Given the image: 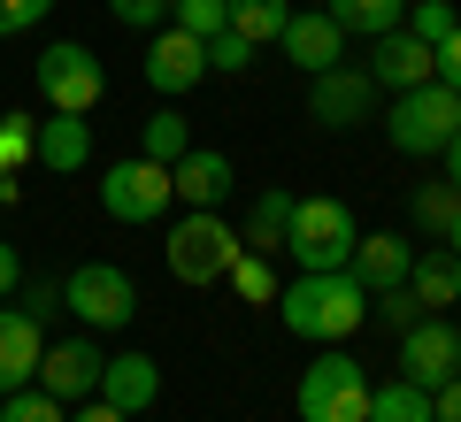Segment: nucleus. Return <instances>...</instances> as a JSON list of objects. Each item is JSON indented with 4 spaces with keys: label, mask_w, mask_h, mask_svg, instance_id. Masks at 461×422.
I'll return each instance as SVG.
<instances>
[{
    "label": "nucleus",
    "mask_w": 461,
    "mask_h": 422,
    "mask_svg": "<svg viewBox=\"0 0 461 422\" xmlns=\"http://www.w3.org/2000/svg\"><path fill=\"white\" fill-rule=\"evenodd\" d=\"M39 354H47V323H32L23 308H0V400L39 376Z\"/></svg>",
    "instance_id": "a211bd4d"
},
{
    "label": "nucleus",
    "mask_w": 461,
    "mask_h": 422,
    "mask_svg": "<svg viewBox=\"0 0 461 422\" xmlns=\"http://www.w3.org/2000/svg\"><path fill=\"white\" fill-rule=\"evenodd\" d=\"M277 315H285V330L308 338V346H346L369 323V292L346 269H300L293 284H277Z\"/></svg>",
    "instance_id": "f257e3e1"
},
{
    "label": "nucleus",
    "mask_w": 461,
    "mask_h": 422,
    "mask_svg": "<svg viewBox=\"0 0 461 422\" xmlns=\"http://www.w3.org/2000/svg\"><path fill=\"white\" fill-rule=\"evenodd\" d=\"M200 77H208V47H200L193 31H177V23H162V31L147 39V85L162 100H177V93H193Z\"/></svg>",
    "instance_id": "ddd939ff"
},
{
    "label": "nucleus",
    "mask_w": 461,
    "mask_h": 422,
    "mask_svg": "<svg viewBox=\"0 0 461 422\" xmlns=\"http://www.w3.org/2000/svg\"><path fill=\"white\" fill-rule=\"evenodd\" d=\"M454 130H461V93H454V85H438V77L384 100V139H393L400 154H415V162H423V154H446Z\"/></svg>",
    "instance_id": "7ed1b4c3"
},
{
    "label": "nucleus",
    "mask_w": 461,
    "mask_h": 422,
    "mask_svg": "<svg viewBox=\"0 0 461 422\" xmlns=\"http://www.w3.org/2000/svg\"><path fill=\"white\" fill-rule=\"evenodd\" d=\"M0 422H69V407L54 400V391L23 384V391H8V400H0Z\"/></svg>",
    "instance_id": "c85d7f7f"
},
{
    "label": "nucleus",
    "mask_w": 461,
    "mask_h": 422,
    "mask_svg": "<svg viewBox=\"0 0 461 422\" xmlns=\"http://www.w3.org/2000/svg\"><path fill=\"white\" fill-rule=\"evenodd\" d=\"M62 308L77 315L85 330H123L139 315V284L131 269H115V261H77L62 276Z\"/></svg>",
    "instance_id": "0eeeda50"
},
{
    "label": "nucleus",
    "mask_w": 461,
    "mask_h": 422,
    "mask_svg": "<svg viewBox=\"0 0 461 422\" xmlns=\"http://www.w3.org/2000/svg\"><path fill=\"white\" fill-rule=\"evenodd\" d=\"M308 123H323V130L377 123V85H369V69H354V62L315 69V77H308Z\"/></svg>",
    "instance_id": "1a4fd4ad"
},
{
    "label": "nucleus",
    "mask_w": 461,
    "mask_h": 422,
    "mask_svg": "<svg viewBox=\"0 0 461 422\" xmlns=\"http://www.w3.org/2000/svg\"><path fill=\"white\" fill-rule=\"evenodd\" d=\"M32 154H39V123L32 115H0V177H16Z\"/></svg>",
    "instance_id": "cd10ccee"
},
{
    "label": "nucleus",
    "mask_w": 461,
    "mask_h": 422,
    "mask_svg": "<svg viewBox=\"0 0 461 422\" xmlns=\"http://www.w3.org/2000/svg\"><path fill=\"white\" fill-rule=\"evenodd\" d=\"M408 269H415V246L400 238V230H362V238H354V254H346V276H354L362 292L408 284Z\"/></svg>",
    "instance_id": "dca6fc26"
},
{
    "label": "nucleus",
    "mask_w": 461,
    "mask_h": 422,
    "mask_svg": "<svg viewBox=\"0 0 461 422\" xmlns=\"http://www.w3.org/2000/svg\"><path fill=\"white\" fill-rule=\"evenodd\" d=\"M93 400H108V407H123V415H147L154 400H162V361L154 354H108V369H100V391Z\"/></svg>",
    "instance_id": "f3484780"
},
{
    "label": "nucleus",
    "mask_w": 461,
    "mask_h": 422,
    "mask_svg": "<svg viewBox=\"0 0 461 422\" xmlns=\"http://www.w3.org/2000/svg\"><path fill=\"white\" fill-rule=\"evenodd\" d=\"M32 77H39L47 115H93L100 93H108V69H100V54L85 47V39H54V47L32 62Z\"/></svg>",
    "instance_id": "39448f33"
},
{
    "label": "nucleus",
    "mask_w": 461,
    "mask_h": 422,
    "mask_svg": "<svg viewBox=\"0 0 461 422\" xmlns=\"http://www.w3.org/2000/svg\"><path fill=\"white\" fill-rule=\"evenodd\" d=\"M408 292H415V308H423V315L461 308V254H446V246H415Z\"/></svg>",
    "instance_id": "6ab92c4d"
},
{
    "label": "nucleus",
    "mask_w": 461,
    "mask_h": 422,
    "mask_svg": "<svg viewBox=\"0 0 461 422\" xmlns=\"http://www.w3.org/2000/svg\"><path fill=\"white\" fill-rule=\"evenodd\" d=\"M69 422H131V415H123V407H108V400H77V415H69Z\"/></svg>",
    "instance_id": "ea45409f"
},
{
    "label": "nucleus",
    "mask_w": 461,
    "mask_h": 422,
    "mask_svg": "<svg viewBox=\"0 0 461 422\" xmlns=\"http://www.w3.org/2000/svg\"><path fill=\"white\" fill-rule=\"evenodd\" d=\"M446 184H454V193H461V130H454V139H446Z\"/></svg>",
    "instance_id": "a19ab883"
},
{
    "label": "nucleus",
    "mask_w": 461,
    "mask_h": 422,
    "mask_svg": "<svg viewBox=\"0 0 461 422\" xmlns=\"http://www.w3.org/2000/svg\"><path fill=\"white\" fill-rule=\"evenodd\" d=\"M454 0H408V16H400V31H415V39H423V47L430 54H438L446 47V39H454Z\"/></svg>",
    "instance_id": "a878e982"
},
{
    "label": "nucleus",
    "mask_w": 461,
    "mask_h": 422,
    "mask_svg": "<svg viewBox=\"0 0 461 422\" xmlns=\"http://www.w3.org/2000/svg\"><path fill=\"white\" fill-rule=\"evenodd\" d=\"M100 208H108L115 223H162V215L177 208V193H169V169L147 162V154L115 162L108 177H100Z\"/></svg>",
    "instance_id": "6e6552de"
},
{
    "label": "nucleus",
    "mask_w": 461,
    "mask_h": 422,
    "mask_svg": "<svg viewBox=\"0 0 461 422\" xmlns=\"http://www.w3.org/2000/svg\"><path fill=\"white\" fill-rule=\"evenodd\" d=\"M16 284H23V261H16V246L0 238V300H16Z\"/></svg>",
    "instance_id": "58836bf2"
},
{
    "label": "nucleus",
    "mask_w": 461,
    "mask_h": 422,
    "mask_svg": "<svg viewBox=\"0 0 461 422\" xmlns=\"http://www.w3.org/2000/svg\"><path fill=\"white\" fill-rule=\"evenodd\" d=\"M230 284H239V292H247L254 308H269V300H277V276H269V254H239V261H230Z\"/></svg>",
    "instance_id": "2f4dec72"
},
{
    "label": "nucleus",
    "mask_w": 461,
    "mask_h": 422,
    "mask_svg": "<svg viewBox=\"0 0 461 422\" xmlns=\"http://www.w3.org/2000/svg\"><path fill=\"white\" fill-rule=\"evenodd\" d=\"M369 422H430V391L408 384V376H393V384L369 391Z\"/></svg>",
    "instance_id": "b1692460"
},
{
    "label": "nucleus",
    "mask_w": 461,
    "mask_h": 422,
    "mask_svg": "<svg viewBox=\"0 0 461 422\" xmlns=\"http://www.w3.org/2000/svg\"><path fill=\"white\" fill-rule=\"evenodd\" d=\"M239 254H247V246H239V230L215 208H185V223L169 230V276H177V284H223Z\"/></svg>",
    "instance_id": "423d86ee"
},
{
    "label": "nucleus",
    "mask_w": 461,
    "mask_h": 422,
    "mask_svg": "<svg viewBox=\"0 0 461 422\" xmlns=\"http://www.w3.org/2000/svg\"><path fill=\"white\" fill-rule=\"evenodd\" d=\"M185 147H193V123H185L177 108H154V115H147V130H139V154L169 169V162H177Z\"/></svg>",
    "instance_id": "393cba45"
},
{
    "label": "nucleus",
    "mask_w": 461,
    "mask_h": 422,
    "mask_svg": "<svg viewBox=\"0 0 461 422\" xmlns=\"http://www.w3.org/2000/svg\"><path fill=\"white\" fill-rule=\"evenodd\" d=\"M430 422H461V369L446 376L438 391H430Z\"/></svg>",
    "instance_id": "e433bc0d"
},
{
    "label": "nucleus",
    "mask_w": 461,
    "mask_h": 422,
    "mask_svg": "<svg viewBox=\"0 0 461 422\" xmlns=\"http://www.w3.org/2000/svg\"><path fill=\"white\" fill-rule=\"evenodd\" d=\"M32 162H47L54 177H77L85 162H93V123H85V115H47V123H39V154Z\"/></svg>",
    "instance_id": "aec40b11"
},
{
    "label": "nucleus",
    "mask_w": 461,
    "mask_h": 422,
    "mask_svg": "<svg viewBox=\"0 0 461 422\" xmlns=\"http://www.w3.org/2000/svg\"><path fill=\"white\" fill-rule=\"evenodd\" d=\"M47 16H54V0H0V39H16V31H39Z\"/></svg>",
    "instance_id": "f704fd0d"
},
{
    "label": "nucleus",
    "mask_w": 461,
    "mask_h": 422,
    "mask_svg": "<svg viewBox=\"0 0 461 422\" xmlns=\"http://www.w3.org/2000/svg\"><path fill=\"white\" fill-rule=\"evenodd\" d=\"M362 69H369V85L393 100V93H415V85L438 77V54H430L415 31H384V39H369V62Z\"/></svg>",
    "instance_id": "9b49d317"
},
{
    "label": "nucleus",
    "mask_w": 461,
    "mask_h": 422,
    "mask_svg": "<svg viewBox=\"0 0 461 422\" xmlns=\"http://www.w3.org/2000/svg\"><path fill=\"white\" fill-rule=\"evenodd\" d=\"M230 184H239V169H230V154H215V147H185L177 162H169V193H177L185 208H223Z\"/></svg>",
    "instance_id": "4468645a"
},
{
    "label": "nucleus",
    "mask_w": 461,
    "mask_h": 422,
    "mask_svg": "<svg viewBox=\"0 0 461 422\" xmlns=\"http://www.w3.org/2000/svg\"><path fill=\"white\" fill-rule=\"evenodd\" d=\"M369 391H377V376H369L354 354L323 346V354L300 369L293 415H300V422H369Z\"/></svg>",
    "instance_id": "f03ea898"
},
{
    "label": "nucleus",
    "mask_w": 461,
    "mask_h": 422,
    "mask_svg": "<svg viewBox=\"0 0 461 422\" xmlns=\"http://www.w3.org/2000/svg\"><path fill=\"white\" fill-rule=\"evenodd\" d=\"M438 246H446V254H461V215H454V223H446V238H438Z\"/></svg>",
    "instance_id": "79ce46f5"
},
{
    "label": "nucleus",
    "mask_w": 461,
    "mask_h": 422,
    "mask_svg": "<svg viewBox=\"0 0 461 422\" xmlns=\"http://www.w3.org/2000/svg\"><path fill=\"white\" fill-rule=\"evenodd\" d=\"M23 315L32 323H54L62 315V284H23Z\"/></svg>",
    "instance_id": "c9c22d12"
},
{
    "label": "nucleus",
    "mask_w": 461,
    "mask_h": 422,
    "mask_svg": "<svg viewBox=\"0 0 461 422\" xmlns=\"http://www.w3.org/2000/svg\"><path fill=\"white\" fill-rule=\"evenodd\" d=\"M285 223H293V193L262 184V200H254L247 223H239V246H247V254H285Z\"/></svg>",
    "instance_id": "412c9836"
},
{
    "label": "nucleus",
    "mask_w": 461,
    "mask_h": 422,
    "mask_svg": "<svg viewBox=\"0 0 461 422\" xmlns=\"http://www.w3.org/2000/svg\"><path fill=\"white\" fill-rule=\"evenodd\" d=\"M169 23L193 31V39H215L230 23V0H169Z\"/></svg>",
    "instance_id": "c756f323"
},
{
    "label": "nucleus",
    "mask_w": 461,
    "mask_h": 422,
    "mask_svg": "<svg viewBox=\"0 0 461 422\" xmlns=\"http://www.w3.org/2000/svg\"><path fill=\"white\" fill-rule=\"evenodd\" d=\"M454 215H461V193H454V184H415V223H423L430 230V238H446V223H454Z\"/></svg>",
    "instance_id": "bb28decb"
},
{
    "label": "nucleus",
    "mask_w": 461,
    "mask_h": 422,
    "mask_svg": "<svg viewBox=\"0 0 461 422\" xmlns=\"http://www.w3.org/2000/svg\"><path fill=\"white\" fill-rule=\"evenodd\" d=\"M454 369H461V330L446 323V315H415V323L400 330V376L423 384V391H438Z\"/></svg>",
    "instance_id": "9d476101"
},
{
    "label": "nucleus",
    "mask_w": 461,
    "mask_h": 422,
    "mask_svg": "<svg viewBox=\"0 0 461 422\" xmlns=\"http://www.w3.org/2000/svg\"><path fill=\"white\" fill-rule=\"evenodd\" d=\"M369 315H377L384 330H408L423 308H415V292H408V284H384V292H369Z\"/></svg>",
    "instance_id": "473e14b6"
},
{
    "label": "nucleus",
    "mask_w": 461,
    "mask_h": 422,
    "mask_svg": "<svg viewBox=\"0 0 461 422\" xmlns=\"http://www.w3.org/2000/svg\"><path fill=\"white\" fill-rule=\"evenodd\" d=\"M438 85H454V93H461V23H454V39L438 47Z\"/></svg>",
    "instance_id": "4c0bfd02"
},
{
    "label": "nucleus",
    "mask_w": 461,
    "mask_h": 422,
    "mask_svg": "<svg viewBox=\"0 0 461 422\" xmlns=\"http://www.w3.org/2000/svg\"><path fill=\"white\" fill-rule=\"evenodd\" d=\"M285 23H293V0H230V23H223V31H239L247 47H277Z\"/></svg>",
    "instance_id": "5701e85b"
},
{
    "label": "nucleus",
    "mask_w": 461,
    "mask_h": 422,
    "mask_svg": "<svg viewBox=\"0 0 461 422\" xmlns=\"http://www.w3.org/2000/svg\"><path fill=\"white\" fill-rule=\"evenodd\" d=\"M200 47H208V77H239V69H254V54H262L239 31H215V39H200Z\"/></svg>",
    "instance_id": "7c9ffc66"
},
{
    "label": "nucleus",
    "mask_w": 461,
    "mask_h": 422,
    "mask_svg": "<svg viewBox=\"0 0 461 422\" xmlns=\"http://www.w3.org/2000/svg\"><path fill=\"white\" fill-rule=\"evenodd\" d=\"M100 369H108V354H100L93 338H62V346L39 354V376H32V384L54 391L62 407H77V400H93V391H100Z\"/></svg>",
    "instance_id": "f8f14e48"
},
{
    "label": "nucleus",
    "mask_w": 461,
    "mask_h": 422,
    "mask_svg": "<svg viewBox=\"0 0 461 422\" xmlns=\"http://www.w3.org/2000/svg\"><path fill=\"white\" fill-rule=\"evenodd\" d=\"M323 16L339 23L346 39H384V31H400L408 0H323Z\"/></svg>",
    "instance_id": "4be33fe9"
},
{
    "label": "nucleus",
    "mask_w": 461,
    "mask_h": 422,
    "mask_svg": "<svg viewBox=\"0 0 461 422\" xmlns=\"http://www.w3.org/2000/svg\"><path fill=\"white\" fill-rule=\"evenodd\" d=\"M277 47H285V62H293L300 77H315V69L346 62V31L323 16V8H293V23L277 31Z\"/></svg>",
    "instance_id": "2eb2a0df"
},
{
    "label": "nucleus",
    "mask_w": 461,
    "mask_h": 422,
    "mask_svg": "<svg viewBox=\"0 0 461 422\" xmlns=\"http://www.w3.org/2000/svg\"><path fill=\"white\" fill-rule=\"evenodd\" d=\"M354 238H362V223H354V208H346V200H330V193L293 200V223H285V254H293L300 269H346Z\"/></svg>",
    "instance_id": "20e7f679"
},
{
    "label": "nucleus",
    "mask_w": 461,
    "mask_h": 422,
    "mask_svg": "<svg viewBox=\"0 0 461 422\" xmlns=\"http://www.w3.org/2000/svg\"><path fill=\"white\" fill-rule=\"evenodd\" d=\"M108 16L123 23V31H162V23H169V0H108Z\"/></svg>",
    "instance_id": "72a5a7b5"
}]
</instances>
